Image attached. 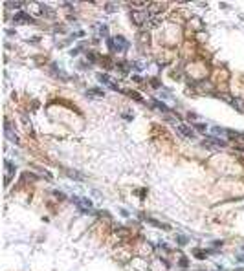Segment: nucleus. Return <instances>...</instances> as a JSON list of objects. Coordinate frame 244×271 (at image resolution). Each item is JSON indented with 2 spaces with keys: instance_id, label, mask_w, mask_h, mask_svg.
I'll list each match as a JSON object with an SVG mask.
<instances>
[{
  "instance_id": "obj_10",
  "label": "nucleus",
  "mask_w": 244,
  "mask_h": 271,
  "mask_svg": "<svg viewBox=\"0 0 244 271\" xmlns=\"http://www.w3.org/2000/svg\"><path fill=\"white\" fill-rule=\"evenodd\" d=\"M4 132H6V136L9 137V139H11V141L13 143H18V136L13 132V130H11V126H9V123H6V126H4Z\"/></svg>"
},
{
  "instance_id": "obj_18",
  "label": "nucleus",
  "mask_w": 244,
  "mask_h": 271,
  "mask_svg": "<svg viewBox=\"0 0 244 271\" xmlns=\"http://www.w3.org/2000/svg\"><path fill=\"white\" fill-rule=\"evenodd\" d=\"M213 132H215V134H226V130H224V128H220V126H215V128H213Z\"/></svg>"
},
{
  "instance_id": "obj_1",
  "label": "nucleus",
  "mask_w": 244,
  "mask_h": 271,
  "mask_svg": "<svg viewBox=\"0 0 244 271\" xmlns=\"http://www.w3.org/2000/svg\"><path fill=\"white\" fill-rule=\"evenodd\" d=\"M107 44H108L112 53H121V51H125L127 48H129V40H127L125 37H108Z\"/></svg>"
},
{
  "instance_id": "obj_2",
  "label": "nucleus",
  "mask_w": 244,
  "mask_h": 271,
  "mask_svg": "<svg viewBox=\"0 0 244 271\" xmlns=\"http://www.w3.org/2000/svg\"><path fill=\"white\" fill-rule=\"evenodd\" d=\"M130 17H132V20H134L136 26H145L147 20L151 18V13H149V11H132Z\"/></svg>"
},
{
  "instance_id": "obj_12",
  "label": "nucleus",
  "mask_w": 244,
  "mask_h": 271,
  "mask_svg": "<svg viewBox=\"0 0 244 271\" xmlns=\"http://www.w3.org/2000/svg\"><path fill=\"white\" fill-rule=\"evenodd\" d=\"M152 106H154V108H158V110H160V112H171V110H169V106H165L163 103H160V101H156V99L152 101Z\"/></svg>"
},
{
  "instance_id": "obj_21",
  "label": "nucleus",
  "mask_w": 244,
  "mask_h": 271,
  "mask_svg": "<svg viewBox=\"0 0 244 271\" xmlns=\"http://www.w3.org/2000/svg\"><path fill=\"white\" fill-rule=\"evenodd\" d=\"M178 242H180V245H185V244H187V238H185V236H178Z\"/></svg>"
},
{
  "instance_id": "obj_3",
  "label": "nucleus",
  "mask_w": 244,
  "mask_h": 271,
  "mask_svg": "<svg viewBox=\"0 0 244 271\" xmlns=\"http://www.w3.org/2000/svg\"><path fill=\"white\" fill-rule=\"evenodd\" d=\"M73 202H75V205L79 207V211L84 213V214H88V211L92 209V202L86 200V198H75L73 196Z\"/></svg>"
},
{
  "instance_id": "obj_23",
  "label": "nucleus",
  "mask_w": 244,
  "mask_h": 271,
  "mask_svg": "<svg viewBox=\"0 0 244 271\" xmlns=\"http://www.w3.org/2000/svg\"><path fill=\"white\" fill-rule=\"evenodd\" d=\"M180 266H182V267H187V266H189V262H187L185 258H182V260H180Z\"/></svg>"
},
{
  "instance_id": "obj_4",
  "label": "nucleus",
  "mask_w": 244,
  "mask_h": 271,
  "mask_svg": "<svg viewBox=\"0 0 244 271\" xmlns=\"http://www.w3.org/2000/svg\"><path fill=\"white\" fill-rule=\"evenodd\" d=\"M13 22H15V24H33L35 20H33V17H29L28 13L18 11V13L13 17Z\"/></svg>"
},
{
  "instance_id": "obj_5",
  "label": "nucleus",
  "mask_w": 244,
  "mask_h": 271,
  "mask_svg": "<svg viewBox=\"0 0 244 271\" xmlns=\"http://www.w3.org/2000/svg\"><path fill=\"white\" fill-rule=\"evenodd\" d=\"M204 147H226V141H222V139H218V137H204V143H202Z\"/></svg>"
},
{
  "instance_id": "obj_13",
  "label": "nucleus",
  "mask_w": 244,
  "mask_h": 271,
  "mask_svg": "<svg viewBox=\"0 0 244 271\" xmlns=\"http://www.w3.org/2000/svg\"><path fill=\"white\" fill-rule=\"evenodd\" d=\"M195 130H196V132H200V134H206V132H207V125L196 123V125H195Z\"/></svg>"
},
{
  "instance_id": "obj_8",
  "label": "nucleus",
  "mask_w": 244,
  "mask_h": 271,
  "mask_svg": "<svg viewBox=\"0 0 244 271\" xmlns=\"http://www.w3.org/2000/svg\"><path fill=\"white\" fill-rule=\"evenodd\" d=\"M97 79H99V81H101L103 84H107V86H108V88H110V90H116V92H118V90H119V88H118V86H116V84H114V83L110 81V77H108V75H107V73H97Z\"/></svg>"
},
{
  "instance_id": "obj_14",
  "label": "nucleus",
  "mask_w": 244,
  "mask_h": 271,
  "mask_svg": "<svg viewBox=\"0 0 244 271\" xmlns=\"http://www.w3.org/2000/svg\"><path fill=\"white\" fill-rule=\"evenodd\" d=\"M193 255L196 256V258H206V251H202V249H195V251H193Z\"/></svg>"
},
{
  "instance_id": "obj_22",
  "label": "nucleus",
  "mask_w": 244,
  "mask_h": 271,
  "mask_svg": "<svg viewBox=\"0 0 244 271\" xmlns=\"http://www.w3.org/2000/svg\"><path fill=\"white\" fill-rule=\"evenodd\" d=\"M7 6H9V7H20V6H22V2H9Z\"/></svg>"
},
{
  "instance_id": "obj_7",
  "label": "nucleus",
  "mask_w": 244,
  "mask_h": 271,
  "mask_svg": "<svg viewBox=\"0 0 244 271\" xmlns=\"http://www.w3.org/2000/svg\"><path fill=\"white\" fill-rule=\"evenodd\" d=\"M222 99H224V101H228L231 106H235L239 112H244V101H242V99H231L229 95H224Z\"/></svg>"
},
{
  "instance_id": "obj_17",
  "label": "nucleus",
  "mask_w": 244,
  "mask_h": 271,
  "mask_svg": "<svg viewBox=\"0 0 244 271\" xmlns=\"http://www.w3.org/2000/svg\"><path fill=\"white\" fill-rule=\"evenodd\" d=\"M86 59H88L90 62H95V61H97V59H95V55H94L92 51H88V53H86Z\"/></svg>"
},
{
  "instance_id": "obj_16",
  "label": "nucleus",
  "mask_w": 244,
  "mask_h": 271,
  "mask_svg": "<svg viewBox=\"0 0 244 271\" xmlns=\"http://www.w3.org/2000/svg\"><path fill=\"white\" fill-rule=\"evenodd\" d=\"M127 93H129L130 97H134L136 101H141V97H140V93H138V92H127Z\"/></svg>"
},
{
  "instance_id": "obj_19",
  "label": "nucleus",
  "mask_w": 244,
  "mask_h": 271,
  "mask_svg": "<svg viewBox=\"0 0 244 271\" xmlns=\"http://www.w3.org/2000/svg\"><path fill=\"white\" fill-rule=\"evenodd\" d=\"M99 33H101V35H105V37H107V33H108V29H107V26H101V28H99Z\"/></svg>"
},
{
  "instance_id": "obj_6",
  "label": "nucleus",
  "mask_w": 244,
  "mask_h": 271,
  "mask_svg": "<svg viewBox=\"0 0 244 271\" xmlns=\"http://www.w3.org/2000/svg\"><path fill=\"white\" fill-rule=\"evenodd\" d=\"M178 130H180V134H182V136H185V137H189V139L195 137V130L191 128V126H187L185 123H180V125H178Z\"/></svg>"
},
{
  "instance_id": "obj_20",
  "label": "nucleus",
  "mask_w": 244,
  "mask_h": 271,
  "mask_svg": "<svg viewBox=\"0 0 244 271\" xmlns=\"http://www.w3.org/2000/svg\"><path fill=\"white\" fill-rule=\"evenodd\" d=\"M107 11H108V13L116 11V4H107Z\"/></svg>"
},
{
  "instance_id": "obj_15",
  "label": "nucleus",
  "mask_w": 244,
  "mask_h": 271,
  "mask_svg": "<svg viewBox=\"0 0 244 271\" xmlns=\"http://www.w3.org/2000/svg\"><path fill=\"white\" fill-rule=\"evenodd\" d=\"M44 13H46L48 17H53V15H55L53 11H50V7H48V6H42V15H44Z\"/></svg>"
},
{
  "instance_id": "obj_24",
  "label": "nucleus",
  "mask_w": 244,
  "mask_h": 271,
  "mask_svg": "<svg viewBox=\"0 0 244 271\" xmlns=\"http://www.w3.org/2000/svg\"><path fill=\"white\" fill-rule=\"evenodd\" d=\"M53 194H55V196H57V198H61V200H64V194H62V192H59V191H55Z\"/></svg>"
},
{
  "instance_id": "obj_11",
  "label": "nucleus",
  "mask_w": 244,
  "mask_h": 271,
  "mask_svg": "<svg viewBox=\"0 0 244 271\" xmlns=\"http://www.w3.org/2000/svg\"><path fill=\"white\" fill-rule=\"evenodd\" d=\"M86 95L88 97H105V92L101 88H90V90H86Z\"/></svg>"
},
{
  "instance_id": "obj_9",
  "label": "nucleus",
  "mask_w": 244,
  "mask_h": 271,
  "mask_svg": "<svg viewBox=\"0 0 244 271\" xmlns=\"http://www.w3.org/2000/svg\"><path fill=\"white\" fill-rule=\"evenodd\" d=\"M4 165H6V183H9V181H11L13 172H15V165H13L9 159H6V161H4Z\"/></svg>"
}]
</instances>
